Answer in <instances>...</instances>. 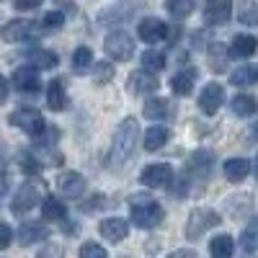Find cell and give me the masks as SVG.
<instances>
[{
    "instance_id": "cell-1",
    "label": "cell",
    "mask_w": 258,
    "mask_h": 258,
    "mask_svg": "<svg viewBox=\"0 0 258 258\" xmlns=\"http://www.w3.org/2000/svg\"><path fill=\"white\" fill-rule=\"evenodd\" d=\"M137 137H140V124L137 119H124L116 132H114V140H111V163L121 165L126 163L129 158L135 155V147H137Z\"/></svg>"
},
{
    "instance_id": "cell-2",
    "label": "cell",
    "mask_w": 258,
    "mask_h": 258,
    "mask_svg": "<svg viewBox=\"0 0 258 258\" xmlns=\"http://www.w3.org/2000/svg\"><path fill=\"white\" fill-rule=\"evenodd\" d=\"M140 199L132 202V209H129V217L132 222L142 230H150L163 222V207L155 199H147V194H137Z\"/></svg>"
},
{
    "instance_id": "cell-3",
    "label": "cell",
    "mask_w": 258,
    "mask_h": 258,
    "mask_svg": "<svg viewBox=\"0 0 258 258\" xmlns=\"http://www.w3.org/2000/svg\"><path fill=\"white\" fill-rule=\"evenodd\" d=\"M103 49L114 62H126V59L135 57V39H132L129 31H121V29L111 31L103 41Z\"/></svg>"
},
{
    "instance_id": "cell-4",
    "label": "cell",
    "mask_w": 258,
    "mask_h": 258,
    "mask_svg": "<svg viewBox=\"0 0 258 258\" xmlns=\"http://www.w3.org/2000/svg\"><path fill=\"white\" fill-rule=\"evenodd\" d=\"M220 214L214 209H207V207H199L188 214V222H186V238L188 240H197L207 230H212L214 225H220Z\"/></svg>"
},
{
    "instance_id": "cell-5",
    "label": "cell",
    "mask_w": 258,
    "mask_h": 258,
    "mask_svg": "<svg viewBox=\"0 0 258 258\" xmlns=\"http://www.w3.org/2000/svg\"><path fill=\"white\" fill-rule=\"evenodd\" d=\"M8 121H11L13 126H18V129H24V132L31 135V137L41 135V129L47 126V124H44V116H41L36 109H16V111L8 116Z\"/></svg>"
},
{
    "instance_id": "cell-6",
    "label": "cell",
    "mask_w": 258,
    "mask_h": 258,
    "mask_svg": "<svg viewBox=\"0 0 258 258\" xmlns=\"http://www.w3.org/2000/svg\"><path fill=\"white\" fill-rule=\"evenodd\" d=\"M140 181L147 188H163V186H168L170 181H173V168H170L168 163H153V165H147L142 170Z\"/></svg>"
},
{
    "instance_id": "cell-7",
    "label": "cell",
    "mask_w": 258,
    "mask_h": 258,
    "mask_svg": "<svg viewBox=\"0 0 258 258\" xmlns=\"http://www.w3.org/2000/svg\"><path fill=\"white\" fill-rule=\"evenodd\" d=\"M225 103V88L214 80V83H207L204 91L199 93V109L207 114V116H214L220 111V106Z\"/></svg>"
},
{
    "instance_id": "cell-8",
    "label": "cell",
    "mask_w": 258,
    "mask_h": 258,
    "mask_svg": "<svg viewBox=\"0 0 258 258\" xmlns=\"http://www.w3.org/2000/svg\"><path fill=\"white\" fill-rule=\"evenodd\" d=\"M232 18V0H207L204 6V24L222 26Z\"/></svg>"
},
{
    "instance_id": "cell-9",
    "label": "cell",
    "mask_w": 258,
    "mask_h": 258,
    "mask_svg": "<svg viewBox=\"0 0 258 258\" xmlns=\"http://www.w3.org/2000/svg\"><path fill=\"white\" fill-rule=\"evenodd\" d=\"M137 31H140V39L147 41V44H158V41L168 39V24H165V21H160V18H155V16L142 18Z\"/></svg>"
},
{
    "instance_id": "cell-10",
    "label": "cell",
    "mask_w": 258,
    "mask_h": 258,
    "mask_svg": "<svg viewBox=\"0 0 258 258\" xmlns=\"http://www.w3.org/2000/svg\"><path fill=\"white\" fill-rule=\"evenodd\" d=\"M31 34H34V21H29V18L8 21V24L3 26V31H0L3 41H8V44H16V41H26V39H31Z\"/></svg>"
},
{
    "instance_id": "cell-11",
    "label": "cell",
    "mask_w": 258,
    "mask_h": 258,
    "mask_svg": "<svg viewBox=\"0 0 258 258\" xmlns=\"http://www.w3.org/2000/svg\"><path fill=\"white\" fill-rule=\"evenodd\" d=\"M36 204H39V188H36L34 183H24V186L18 188V194L13 197L11 209H13L16 214H26V212H31Z\"/></svg>"
},
{
    "instance_id": "cell-12",
    "label": "cell",
    "mask_w": 258,
    "mask_h": 258,
    "mask_svg": "<svg viewBox=\"0 0 258 258\" xmlns=\"http://www.w3.org/2000/svg\"><path fill=\"white\" fill-rule=\"evenodd\" d=\"M13 85L21 91V93H36L41 88V78L36 73V68L31 64H24V68H18L13 73Z\"/></svg>"
},
{
    "instance_id": "cell-13",
    "label": "cell",
    "mask_w": 258,
    "mask_h": 258,
    "mask_svg": "<svg viewBox=\"0 0 258 258\" xmlns=\"http://www.w3.org/2000/svg\"><path fill=\"white\" fill-rule=\"evenodd\" d=\"M57 188H59V194H64V197L80 199L83 194H85V178H83L80 173H75V170H68V173L59 176Z\"/></svg>"
},
{
    "instance_id": "cell-14",
    "label": "cell",
    "mask_w": 258,
    "mask_h": 258,
    "mask_svg": "<svg viewBox=\"0 0 258 258\" xmlns=\"http://www.w3.org/2000/svg\"><path fill=\"white\" fill-rule=\"evenodd\" d=\"M126 88H129V93H155L158 91V78H155V73H147V70H140V73H135L132 78L126 80Z\"/></svg>"
},
{
    "instance_id": "cell-15",
    "label": "cell",
    "mask_w": 258,
    "mask_h": 258,
    "mask_svg": "<svg viewBox=\"0 0 258 258\" xmlns=\"http://www.w3.org/2000/svg\"><path fill=\"white\" fill-rule=\"evenodd\" d=\"M47 238H49V230L41 222H24L18 230V243L21 245H34V243H41Z\"/></svg>"
},
{
    "instance_id": "cell-16",
    "label": "cell",
    "mask_w": 258,
    "mask_h": 258,
    "mask_svg": "<svg viewBox=\"0 0 258 258\" xmlns=\"http://www.w3.org/2000/svg\"><path fill=\"white\" fill-rule=\"evenodd\" d=\"M98 232H101V238H106L109 243H121V240L126 238L129 227H126L124 220H119V217H109V220H103V222L98 225Z\"/></svg>"
},
{
    "instance_id": "cell-17",
    "label": "cell",
    "mask_w": 258,
    "mask_h": 258,
    "mask_svg": "<svg viewBox=\"0 0 258 258\" xmlns=\"http://www.w3.org/2000/svg\"><path fill=\"white\" fill-rule=\"evenodd\" d=\"M222 170H225V178L227 181L240 183V181H245L250 176V160L248 158H230V160H225Z\"/></svg>"
},
{
    "instance_id": "cell-18",
    "label": "cell",
    "mask_w": 258,
    "mask_h": 258,
    "mask_svg": "<svg viewBox=\"0 0 258 258\" xmlns=\"http://www.w3.org/2000/svg\"><path fill=\"white\" fill-rule=\"evenodd\" d=\"M255 36H250V34H240V36H235L232 39V44H230V57H235V59H248V57H253L255 54Z\"/></svg>"
},
{
    "instance_id": "cell-19",
    "label": "cell",
    "mask_w": 258,
    "mask_h": 258,
    "mask_svg": "<svg viewBox=\"0 0 258 258\" xmlns=\"http://www.w3.org/2000/svg\"><path fill=\"white\" fill-rule=\"evenodd\" d=\"M199 73L197 70H181L173 75V80H170V91H173L176 96H188L194 91V83H197Z\"/></svg>"
},
{
    "instance_id": "cell-20",
    "label": "cell",
    "mask_w": 258,
    "mask_h": 258,
    "mask_svg": "<svg viewBox=\"0 0 258 258\" xmlns=\"http://www.w3.org/2000/svg\"><path fill=\"white\" fill-rule=\"evenodd\" d=\"M47 106L52 111H62L68 109V96H64V85L62 80H52L47 85Z\"/></svg>"
},
{
    "instance_id": "cell-21",
    "label": "cell",
    "mask_w": 258,
    "mask_h": 258,
    "mask_svg": "<svg viewBox=\"0 0 258 258\" xmlns=\"http://www.w3.org/2000/svg\"><path fill=\"white\" fill-rule=\"evenodd\" d=\"M142 114L147 116V119H153V121H160V119H168L170 116V106H168V101L165 98H147L145 101V109H142Z\"/></svg>"
},
{
    "instance_id": "cell-22",
    "label": "cell",
    "mask_w": 258,
    "mask_h": 258,
    "mask_svg": "<svg viewBox=\"0 0 258 258\" xmlns=\"http://www.w3.org/2000/svg\"><path fill=\"white\" fill-rule=\"evenodd\" d=\"M168 137H170V132L165 126H150L147 132H145V150L147 153H155V150H160L165 142H168Z\"/></svg>"
},
{
    "instance_id": "cell-23",
    "label": "cell",
    "mask_w": 258,
    "mask_h": 258,
    "mask_svg": "<svg viewBox=\"0 0 258 258\" xmlns=\"http://www.w3.org/2000/svg\"><path fill=\"white\" fill-rule=\"evenodd\" d=\"M235 250V243H232V235H214V238L209 240V253L214 258H230Z\"/></svg>"
},
{
    "instance_id": "cell-24",
    "label": "cell",
    "mask_w": 258,
    "mask_h": 258,
    "mask_svg": "<svg viewBox=\"0 0 258 258\" xmlns=\"http://www.w3.org/2000/svg\"><path fill=\"white\" fill-rule=\"evenodd\" d=\"M29 62L36 70H52V68H57L59 57L49 49H34V52H29Z\"/></svg>"
},
{
    "instance_id": "cell-25",
    "label": "cell",
    "mask_w": 258,
    "mask_h": 258,
    "mask_svg": "<svg viewBox=\"0 0 258 258\" xmlns=\"http://www.w3.org/2000/svg\"><path fill=\"white\" fill-rule=\"evenodd\" d=\"M230 109H232V114H235V116L248 119V116H253V114H255V98H253V96H248V93H238V96L232 98Z\"/></svg>"
},
{
    "instance_id": "cell-26",
    "label": "cell",
    "mask_w": 258,
    "mask_h": 258,
    "mask_svg": "<svg viewBox=\"0 0 258 258\" xmlns=\"http://www.w3.org/2000/svg\"><path fill=\"white\" fill-rule=\"evenodd\" d=\"M255 80H258V68H253V64H243L235 73H230V83L235 88H245V85H253Z\"/></svg>"
},
{
    "instance_id": "cell-27",
    "label": "cell",
    "mask_w": 258,
    "mask_h": 258,
    "mask_svg": "<svg viewBox=\"0 0 258 258\" xmlns=\"http://www.w3.org/2000/svg\"><path fill=\"white\" fill-rule=\"evenodd\" d=\"M41 214H44L47 220L62 222L64 217H68V209H64V204L57 197H49V199H44V204H41Z\"/></svg>"
},
{
    "instance_id": "cell-28",
    "label": "cell",
    "mask_w": 258,
    "mask_h": 258,
    "mask_svg": "<svg viewBox=\"0 0 258 258\" xmlns=\"http://www.w3.org/2000/svg\"><path fill=\"white\" fill-rule=\"evenodd\" d=\"M194 6H197V0H165V11L173 16L176 21H183L191 16Z\"/></svg>"
},
{
    "instance_id": "cell-29",
    "label": "cell",
    "mask_w": 258,
    "mask_h": 258,
    "mask_svg": "<svg viewBox=\"0 0 258 258\" xmlns=\"http://www.w3.org/2000/svg\"><path fill=\"white\" fill-rule=\"evenodd\" d=\"M93 64V49L91 47H78L75 52H73V70L78 73V75H83L85 70H88Z\"/></svg>"
},
{
    "instance_id": "cell-30",
    "label": "cell",
    "mask_w": 258,
    "mask_h": 258,
    "mask_svg": "<svg viewBox=\"0 0 258 258\" xmlns=\"http://www.w3.org/2000/svg\"><path fill=\"white\" fill-rule=\"evenodd\" d=\"M163 68H165V54H163V52H155V49L142 52V70H147V73H160Z\"/></svg>"
},
{
    "instance_id": "cell-31",
    "label": "cell",
    "mask_w": 258,
    "mask_h": 258,
    "mask_svg": "<svg viewBox=\"0 0 258 258\" xmlns=\"http://www.w3.org/2000/svg\"><path fill=\"white\" fill-rule=\"evenodd\" d=\"M240 243H243V250H245L248 255L258 253V222H255V220H253V222L243 230V238H240Z\"/></svg>"
},
{
    "instance_id": "cell-32",
    "label": "cell",
    "mask_w": 258,
    "mask_h": 258,
    "mask_svg": "<svg viewBox=\"0 0 258 258\" xmlns=\"http://www.w3.org/2000/svg\"><path fill=\"white\" fill-rule=\"evenodd\" d=\"M238 21L245 26H253L255 21H258V6L250 3V0H245V3L238 6Z\"/></svg>"
},
{
    "instance_id": "cell-33",
    "label": "cell",
    "mask_w": 258,
    "mask_h": 258,
    "mask_svg": "<svg viewBox=\"0 0 258 258\" xmlns=\"http://www.w3.org/2000/svg\"><path fill=\"white\" fill-rule=\"evenodd\" d=\"M93 80L98 85H106L109 80H114V64L111 62H96L93 64Z\"/></svg>"
},
{
    "instance_id": "cell-34",
    "label": "cell",
    "mask_w": 258,
    "mask_h": 258,
    "mask_svg": "<svg viewBox=\"0 0 258 258\" xmlns=\"http://www.w3.org/2000/svg\"><path fill=\"white\" fill-rule=\"evenodd\" d=\"M41 26H44V31H57L64 26V13L62 11H49L44 18H41Z\"/></svg>"
},
{
    "instance_id": "cell-35",
    "label": "cell",
    "mask_w": 258,
    "mask_h": 258,
    "mask_svg": "<svg viewBox=\"0 0 258 258\" xmlns=\"http://www.w3.org/2000/svg\"><path fill=\"white\" fill-rule=\"evenodd\" d=\"M191 168H197V173L199 170H209L212 165V153H207V150H199V153H194V158L188 160Z\"/></svg>"
},
{
    "instance_id": "cell-36",
    "label": "cell",
    "mask_w": 258,
    "mask_h": 258,
    "mask_svg": "<svg viewBox=\"0 0 258 258\" xmlns=\"http://www.w3.org/2000/svg\"><path fill=\"white\" fill-rule=\"evenodd\" d=\"M80 258H106V248L98 243H83L80 245Z\"/></svg>"
},
{
    "instance_id": "cell-37",
    "label": "cell",
    "mask_w": 258,
    "mask_h": 258,
    "mask_svg": "<svg viewBox=\"0 0 258 258\" xmlns=\"http://www.w3.org/2000/svg\"><path fill=\"white\" fill-rule=\"evenodd\" d=\"M18 163H21V168H24V170H26V173H29V176H31V173L36 176V173H39V170H41V165H39V160H36L34 155H29V153H21V155H18Z\"/></svg>"
},
{
    "instance_id": "cell-38",
    "label": "cell",
    "mask_w": 258,
    "mask_h": 258,
    "mask_svg": "<svg viewBox=\"0 0 258 258\" xmlns=\"http://www.w3.org/2000/svg\"><path fill=\"white\" fill-rule=\"evenodd\" d=\"M13 240V230L6 225V222H0V250H6Z\"/></svg>"
},
{
    "instance_id": "cell-39",
    "label": "cell",
    "mask_w": 258,
    "mask_h": 258,
    "mask_svg": "<svg viewBox=\"0 0 258 258\" xmlns=\"http://www.w3.org/2000/svg\"><path fill=\"white\" fill-rule=\"evenodd\" d=\"M44 0H16V8L18 11H36Z\"/></svg>"
},
{
    "instance_id": "cell-40",
    "label": "cell",
    "mask_w": 258,
    "mask_h": 258,
    "mask_svg": "<svg viewBox=\"0 0 258 258\" xmlns=\"http://www.w3.org/2000/svg\"><path fill=\"white\" fill-rule=\"evenodd\" d=\"M6 98H8V80L0 75V103H3Z\"/></svg>"
},
{
    "instance_id": "cell-41",
    "label": "cell",
    "mask_w": 258,
    "mask_h": 258,
    "mask_svg": "<svg viewBox=\"0 0 258 258\" xmlns=\"http://www.w3.org/2000/svg\"><path fill=\"white\" fill-rule=\"evenodd\" d=\"M6 191H8V176L6 170H0V197H6Z\"/></svg>"
},
{
    "instance_id": "cell-42",
    "label": "cell",
    "mask_w": 258,
    "mask_h": 258,
    "mask_svg": "<svg viewBox=\"0 0 258 258\" xmlns=\"http://www.w3.org/2000/svg\"><path fill=\"white\" fill-rule=\"evenodd\" d=\"M173 255H197L194 250H173Z\"/></svg>"
}]
</instances>
